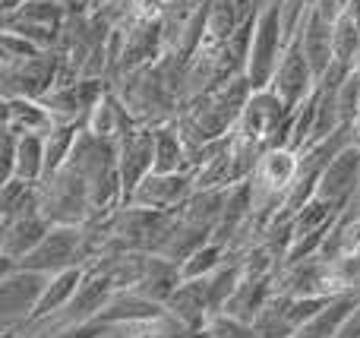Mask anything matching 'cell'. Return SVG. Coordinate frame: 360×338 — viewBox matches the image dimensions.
Masks as SVG:
<instances>
[{"mask_svg": "<svg viewBox=\"0 0 360 338\" xmlns=\"http://www.w3.org/2000/svg\"><path fill=\"white\" fill-rule=\"evenodd\" d=\"M184 282V272H180V263L168 256H158V253H149V263H146V272L143 278L136 282V294L149 297L155 304H168V297L177 291V285Z\"/></svg>", "mask_w": 360, "mask_h": 338, "instance_id": "cell-19", "label": "cell"}, {"mask_svg": "<svg viewBox=\"0 0 360 338\" xmlns=\"http://www.w3.org/2000/svg\"><path fill=\"white\" fill-rule=\"evenodd\" d=\"M152 133H155V171H162V174L190 171L186 168V143H184V136H180L174 120L152 126Z\"/></svg>", "mask_w": 360, "mask_h": 338, "instance_id": "cell-24", "label": "cell"}, {"mask_svg": "<svg viewBox=\"0 0 360 338\" xmlns=\"http://www.w3.org/2000/svg\"><path fill=\"white\" fill-rule=\"evenodd\" d=\"M335 105H338V114H342V124L354 126V117H357V105H360V76L351 70V76L338 86L335 92Z\"/></svg>", "mask_w": 360, "mask_h": 338, "instance_id": "cell-31", "label": "cell"}, {"mask_svg": "<svg viewBox=\"0 0 360 338\" xmlns=\"http://www.w3.org/2000/svg\"><path fill=\"white\" fill-rule=\"evenodd\" d=\"M275 294V275L272 278H256V275H243L240 285L234 288V294L228 297L221 313L234 316V320L253 323L256 313L269 304V297Z\"/></svg>", "mask_w": 360, "mask_h": 338, "instance_id": "cell-20", "label": "cell"}, {"mask_svg": "<svg viewBox=\"0 0 360 338\" xmlns=\"http://www.w3.org/2000/svg\"><path fill=\"white\" fill-rule=\"evenodd\" d=\"M168 4H171V0H168Z\"/></svg>", "mask_w": 360, "mask_h": 338, "instance_id": "cell-40", "label": "cell"}, {"mask_svg": "<svg viewBox=\"0 0 360 338\" xmlns=\"http://www.w3.org/2000/svg\"><path fill=\"white\" fill-rule=\"evenodd\" d=\"M38 51H48V48H38L29 38L16 35V32H10V29H0V67L22 63V60H29V57H35Z\"/></svg>", "mask_w": 360, "mask_h": 338, "instance_id": "cell-30", "label": "cell"}, {"mask_svg": "<svg viewBox=\"0 0 360 338\" xmlns=\"http://www.w3.org/2000/svg\"><path fill=\"white\" fill-rule=\"evenodd\" d=\"M332 51L335 60L354 70V60L360 54V6L351 4L332 19Z\"/></svg>", "mask_w": 360, "mask_h": 338, "instance_id": "cell-23", "label": "cell"}, {"mask_svg": "<svg viewBox=\"0 0 360 338\" xmlns=\"http://www.w3.org/2000/svg\"><path fill=\"white\" fill-rule=\"evenodd\" d=\"M193 190H196V174L193 171H171V174L152 171L133 190L130 202L143 209H158V212H177L193 196Z\"/></svg>", "mask_w": 360, "mask_h": 338, "instance_id": "cell-8", "label": "cell"}, {"mask_svg": "<svg viewBox=\"0 0 360 338\" xmlns=\"http://www.w3.org/2000/svg\"><path fill=\"white\" fill-rule=\"evenodd\" d=\"M165 310H168L171 320H174L180 329H186V332H193V335L205 332L209 323H212V316H215L205 278H184V282L177 285L174 294L168 297Z\"/></svg>", "mask_w": 360, "mask_h": 338, "instance_id": "cell-10", "label": "cell"}, {"mask_svg": "<svg viewBox=\"0 0 360 338\" xmlns=\"http://www.w3.org/2000/svg\"><path fill=\"white\" fill-rule=\"evenodd\" d=\"M117 162H120V181H124V206L130 202L133 190L143 183L146 174L155 171V133L152 126L139 124L124 143L117 145Z\"/></svg>", "mask_w": 360, "mask_h": 338, "instance_id": "cell-11", "label": "cell"}, {"mask_svg": "<svg viewBox=\"0 0 360 338\" xmlns=\"http://www.w3.org/2000/svg\"><path fill=\"white\" fill-rule=\"evenodd\" d=\"M51 221L44 219L41 209L35 212H25V215H16L10 221H0V259L4 263H16V259L29 256L51 231Z\"/></svg>", "mask_w": 360, "mask_h": 338, "instance_id": "cell-14", "label": "cell"}, {"mask_svg": "<svg viewBox=\"0 0 360 338\" xmlns=\"http://www.w3.org/2000/svg\"><path fill=\"white\" fill-rule=\"evenodd\" d=\"M351 202H357V206H360V183H357V193H354V200H351Z\"/></svg>", "mask_w": 360, "mask_h": 338, "instance_id": "cell-37", "label": "cell"}, {"mask_svg": "<svg viewBox=\"0 0 360 338\" xmlns=\"http://www.w3.org/2000/svg\"><path fill=\"white\" fill-rule=\"evenodd\" d=\"M136 120L133 114L127 111V105L120 101V95L114 89H108L105 95L98 98V105L92 108V114L86 117V130L95 133L98 139H108V143L120 145L133 130H136Z\"/></svg>", "mask_w": 360, "mask_h": 338, "instance_id": "cell-15", "label": "cell"}, {"mask_svg": "<svg viewBox=\"0 0 360 338\" xmlns=\"http://www.w3.org/2000/svg\"><path fill=\"white\" fill-rule=\"evenodd\" d=\"M354 126H360V105H357V117H354Z\"/></svg>", "mask_w": 360, "mask_h": 338, "instance_id": "cell-39", "label": "cell"}, {"mask_svg": "<svg viewBox=\"0 0 360 338\" xmlns=\"http://www.w3.org/2000/svg\"><path fill=\"white\" fill-rule=\"evenodd\" d=\"M4 19H22V22L44 25V29H60L63 19H67V6L57 4V0H25L16 10L4 13Z\"/></svg>", "mask_w": 360, "mask_h": 338, "instance_id": "cell-27", "label": "cell"}, {"mask_svg": "<svg viewBox=\"0 0 360 338\" xmlns=\"http://www.w3.org/2000/svg\"><path fill=\"white\" fill-rule=\"evenodd\" d=\"M357 183H360V152L354 149V143H351V145H345L329 162V168L323 171L316 196L323 202H329L335 212H342V209L354 200Z\"/></svg>", "mask_w": 360, "mask_h": 338, "instance_id": "cell-12", "label": "cell"}, {"mask_svg": "<svg viewBox=\"0 0 360 338\" xmlns=\"http://www.w3.org/2000/svg\"><path fill=\"white\" fill-rule=\"evenodd\" d=\"M288 35L281 25V6H262L256 13L253 38H250V57H247V79L253 89L272 86L275 70L281 63V54L288 48Z\"/></svg>", "mask_w": 360, "mask_h": 338, "instance_id": "cell-6", "label": "cell"}, {"mask_svg": "<svg viewBox=\"0 0 360 338\" xmlns=\"http://www.w3.org/2000/svg\"><path fill=\"white\" fill-rule=\"evenodd\" d=\"M253 329L262 338H294V326L288 320V310H285V294H272L269 304L256 313Z\"/></svg>", "mask_w": 360, "mask_h": 338, "instance_id": "cell-28", "label": "cell"}, {"mask_svg": "<svg viewBox=\"0 0 360 338\" xmlns=\"http://www.w3.org/2000/svg\"><path fill=\"white\" fill-rule=\"evenodd\" d=\"M291 114L294 111L281 101V95L275 92L272 86L253 89V95H250L234 133L250 139L253 145H259L262 152H266L269 145H288V136H291Z\"/></svg>", "mask_w": 360, "mask_h": 338, "instance_id": "cell-4", "label": "cell"}, {"mask_svg": "<svg viewBox=\"0 0 360 338\" xmlns=\"http://www.w3.org/2000/svg\"><path fill=\"white\" fill-rule=\"evenodd\" d=\"M316 73H313L310 60H307V54L300 51L297 41H291L285 48V54H281V63L278 70H275V79H272V89L281 95V101H285L288 108H297L300 101L307 98V95L316 89Z\"/></svg>", "mask_w": 360, "mask_h": 338, "instance_id": "cell-13", "label": "cell"}, {"mask_svg": "<svg viewBox=\"0 0 360 338\" xmlns=\"http://www.w3.org/2000/svg\"><path fill=\"white\" fill-rule=\"evenodd\" d=\"M60 73V51L48 48L38 51L35 57L13 67H0V82H4V98H44L57 86Z\"/></svg>", "mask_w": 360, "mask_h": 338, "instance_id": "cell-7", "label": "cell"}, {"mask_svg": "<svg viewBox=\"0 0 360 338\" xmlns=\"http://www.w3.org/2000/svg\"><path fill=\"white\" fill-rule=\"evenodd\" d=\"M4 126L19 133V136H25V133L48 136L57 124L41 98H22L19 95V98H4Z\"/></svg>", "mask_w": 360, "mask_h": 338, "instance_id": "cell-18", "label": "cell"}, {"mask_svg": "<svg viewBox=\"0 0 360 338\" xmlns=\"http://www.w3.org/2000/svg\"><path fill=\"white\" fill-rule=\"evenodd\" d=\"M351 4H354V0H319L316 6H319V10H323L329 19H335L338 13H342L345 6H351Z\"/></svg>", "mask_w": 360, "mask_h": 338, "instance_id": "cell-35", "label": "cell"}, {"mask_svg": "<svg viewBox=\"0 0 360 338\" xmlns=\"http://www.w3.org/2000/svg\"><path fill=\"white\" fill-rule=\"evenodd\" d=\"M294 41H297L300 51L307 54L316 79H323V73L332 67V60H335V51H332V19L326 16L319 6H313L310 16L304 19V25H300L297 35H294Z\"/></svg>", "mask_w": 360, "mask_h": 338, "instance_id": "cell-16", "label": "cell"}, {"mask_svg": "<svg viewBox=\"0 0 360 338\" xmlns=\"http://www.w3.org/2000/svg\"><path fill=\"white\" fill-rule=\"evenodd\" d=\"M357 304H360V294H351V291H348V294L329 297V304H326V307L319 310L310 323H304L294 338H338L345 320L354 313Z\"/></svg>", "mask_w": 360, "mask_h": 338, "instance_id": "cell-21", "label": "cell"}, {"mask_svg": "<svg viewBox=\"0 0 360 338\" xmlns=\"http://www.w3.org/2000/svg\"><path fill=\"white\" fill-rule=\"evenodd\" d=\"M48 282V272L4 266V272H0V332H16L35 316Z\"/></svg>", "mask_w": 360, "mask_h": 338, "instance_id": "cell-5", "label": "cell"}, {"mask_svg": "<svg viewBox=\"0 0 360 338\" xmlns=\"http://www.w3.org/2000/svg\"><path fill=\"white\" fill-rule=\"evenodd\" d=\"M108 89H111L108 79H76L70 86H54L41 101L54 124H86V117Z\"/></svg>", "mask_w": 360, "mask_h": 338, "instance_id": "cell-9", "label": "cell"}, {"mask_svg": "<svg viewBox=\"0 0 360 338\" xmlns=\"http://www.w3.org/2000/svg\"><path fill=\"white\" fill-rule=\"evenodd\" d=\"M41 193V212L51 225H92L95 206L82 174L73 164H63L57 174L38 183Z\"/></svg>", "mask_w": 360, "mask_h": 338, "instance_id": "cell-2", "label": "cell"}, {"mask_svg": "<svg viewBox=\"0 0 360 338\" xmlns=\"http://www.w3.org/2000/svg\"><path fill=\"white\" fill-rule=\"evenodd\" d=\"M212 338H262L259 332L253 329V323H243V320H234L228 313H218L212 316L209 329H205Z\"/></svg>", "mask_w": 360, "mask_h": 338, "instance_id": "cell-32", "label": "cell"}, {"mask_svg": "<svg viewBox=\"0 0 360 338\" xmlns=\"http://www.w3.org/2000/svg\"><path fill=\"white\" fill-rule=\"evenodd\" d=\"M351 143H354V149L360 152V126H354V139H351Z\"/></svg>", "mask_w": 360, "mask_h": 338, "instance_id": "cell-36", "label": "cell"}, {"mask_svg": "<svg viewBox=\"0 0 360 338\" xmlns=\"http://www.w3.org/2000/svg\"><path fill=\"white\" fill-rule=\"evenodd\" d=\"M95 256V244L89 225H54L48 231V238L29 253V256L16 259V263L4 266H22V269H38V272H63L73 266H86Z\"/></svg>", "mask_w": 360, "mask_h": 338, "instance_id": "cell-3", "label": "cell"}, {"mask_svg": "<svg viewBox=\"0 0 360 338\" xmlns=\"http://www.w3.org/2000/svg\"><path fill=\"white\" fill-rule=\"evenodd\" d=\"M338 338H360V304L354 307V313L345 320L342 332H338Z\"/></svg>", "mask_w": 360, "mask_h": 338, "instance_id": "cell-34", "label": "cell"}, {"mask_svg": "<svg viewBox=\"0 0 360 338\" xmlns=\"http://www.w3.org/2000/svg\"><path fill=\"white\" fill-rule=\"evenodd\" d=\"M224 259H228V247L218 244V240H205L199 250H193L180 263V272H184V278H209Z\"/></svg>", "mask_w": 360, "mask_h": 338, "instance_id": "cell-29", "label": "cell"}, {"mask_svg": "<svg viewBox=\"0 0 360 338\" xmlns=\"http://www.w3.org/2000/svg\"><path fill=\"white\" fill-rule=\"evenodd\" d=\"M354 73L360 76V54H357V60H354Z\"/></svg>", "mask_w": 360, "mask_h": 338, "instance_id": "cell-38", "label": "cell"}, {"mask_svg": "<svg viewBox=\"0 0 360 338\" xmlns=\"http://www.w3.org/2000/svg\"><path fill=\"white\" fill-rule=\"evenodd\" d=\"M79 130H82V124H57L54 130L44 136V177L57 174V171L70 162Z\"/></svg>", "mask_w": 360, "mask_h": 338, "instance_id": "cell-25", "label": "cell"}, {"mask_svg": "<svg viewBox=\"0 0 360 338\" xmlns=\"http://www.w3.org/2000/svg\"><path fill=\"white\" fill-rule=\"evenodd\" d=\"M300 168V152L291 145H269L259 155L253 174H250V196H253V219L269 225L285 206V196L291 190Z\"/></svg>", "mask_w": 360, "mask_h": 338, "instance_id": "cell-1", "label": "cell"}, {"mask_svg": "<svg viewBox=\"0 0 360 338\" xmlns=\"http://www.w3.org/2000/svg\"><path fill=\"white\" fill-rule=\"evenodd\" d=\"M168 13V0H133L127 16L139 19V22H162Z\"/></svg>", "mask_w": 360, "mask_h": 338, "instance_id": "cell-33", "label": "cell"}, {"mask_svg": "<svg viewBox=\"0 0 360 338\" xmlns=\"http://www.w3.org/2000/svg\"><path fill=\"white\" fill-rule=\"evenodd\" d=\"M165 316H168V310L162 304L149 301L136 291H117L108 301V307L95 316V323H101V326H133V323H152L165 320Z\"/></svg>", "mask_w": 360, "mask_h": 338, "instance_id": "cell-17", "label": "cell"}, {"mask_svg": "<svg viewBox=\"0 0 360 338\" xmlns=\"http://www.w3.org/2000/svg\"><path fill=\"white\" fill-rule=\"evenodd\" d=\"M82 278H86V266H73V269H63V272H54L48 282V288H44L41 301H38V310L35 316H32L29 323H38V320H48V316H54L57 310H63L70 301H73V294L79 291ZM25 323V326H29Z\"/></svg>", "mask_w": 360, "mask_h": 338, "instance_id": "cell-22", "label": "cell"}, {"mask_svg": "<svg viewBox=\"0 0 360 338\" xmlns=\"http://www.w3.org/2000/svg\"><path fill=\"white\" fill-rule=\"evenodd\" d=\"M13 177H22V181H29V183L44 181V136H38V133H25V136H19Z\"/></svg>", "mask_w": 360, "mask_h": 338, "instance_id": "cell-26", "label": "cell"}]
</instances>
